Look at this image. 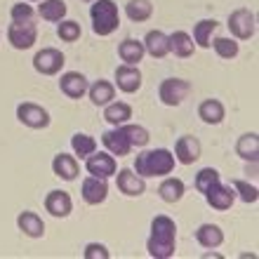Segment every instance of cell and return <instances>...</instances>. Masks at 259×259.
Instances as JSON below:
<instances>
[{
	"label": "cell",
	"instance_id": "obj_1",
	"mask_svg": "<svg viewBox=\"0 0 259 259\" xmlns=\"http://www.w3.org/2000/svg\"><path fill=\"white\" fill-rule=\"evenodd\" d=\"M146 250L153 259H170L177 250V224L167 214H158L151 222V233L146 240Z\"/></svg>",
	"mask_w": 259,
	"mask_h": 259
},
{
	"label": "cell",
	"instance_id": "obj_2",
	"mask_svg": "<svg viewBox=\"0 0 259 259\" xmlns=\"http://www.w3.org/2000/svg\"><path fill=\"white\" fill-rule=\"evenodd\" d=\"M175 153L167 149H151L142 151L135 158V172L139 177L149 179V177H167L175 170Z\"/></svg>",
	"mask_w": 259,
	"mask_h": 259
},
{
	"label": "cell",
	"instance_id": "obj_3",
	"mask_svg": "<svg viewBox=\"0 0 259 259\" xmlns=\"http://www.w3.org/2000/svg\"><path fill=\"white\" fill-rule=\"evenodd\" d=\"M90 19H92V31L99 38L116 33L120 26V12L113 0H92L90 7Z\"/></svg>",
	"mask_w": 259,
	"mask_h": 259
},
{
	"label": "cell",
	"instance_id": "obj_4",
	"mask_svg": "<svg viewBox=\"0 0 259 259\" xmlns=\"http://www.w3.org/2000/svg\"><path fill=\"white\" fill-rule=\"evenodd\" d=\"M229 31H231V38L236 40H250L257 33V17L254 12H250L247 7H238L229 14Z\"/></svg>",
	"mask_w": 259,
	"mask_h": 259
},
{
	"label": "cell",
	"instance_id": "obj_5",
	"mask_svg": "<svg viewBox=\"0 0 259 259\" xmlns=\"http://www.w3.org/2000/svg\"><path fill=\"white\" fill-rule=\"evenodd\" d=\"M191 95V82L184 78H165L158 88V97L165 106H179Z\"/></svg>",
	"mask_w": 259,
	"mask_h": 259
},
{
	"label": "cell",
	"instance_id": "obj_6",
	"mask_svg": "<svg viewBox=\"0 0 259 259\" xmlns=\"http://www.w3.org/2000/svg\"><path fill=\"white\" fill-rule=\"evenodd\" d=\"M7 40L14 50H31L38 40V26L33 24V19L12 21L7 26Z\"/></svg>",
	"mask_w": 259,
	"mask_h": 259
},
{
	"label": "cell",
	"instance_id": "obj_7",
	"mask_svg": "<svg viewBox=\"0 0 259 259\" xmlns=\"http://www.w3.org/2000/svg\"><path fill=\"white\" fill-rule=\"evenodd\" d=\"M17 120L31 130H45L52 123L48 109H42L40 104H33V102H24L17 106Z\"/></svg>",
	"mask_w": 259,
	"mask_h": 259
},
{
	"label": "cell",
	"instance_id": "obj_8",
	"mask_svg": "<svg viewBox=\"0 0 259 259\" xmlns=\"http://www.w3.org/2000/svg\"><path fill=\"white\" fill-rule=\"evenodd\" d=\"M64 64H66V57L55 48H42L35 52L33 57V68L40 75H57L62 73Z\"/></svg>",
	"mask_w": 259,
	"mask_h": 259
},
{
	"label": "cell",
	"instance_id": "obj_9",
	"mask_svg": "<svg viewBox=\"0 0 259 259\" xmlns=\"http://www.w3.org/2000/svg\"><path fill=\"white\" fill-rule=\"evenodd\" d=\"M85 170H88V175H95L102 179L113 177L118 170L116 156H111L109 151H95L92 156L85 158Z\"/></svg>",
	"mask_w": 259,
	"mask_h": 259
},
{
	"label": "cell",
	"instance_id": "obj_10",
	"mask_svg": "<svg viewBox=\"0 0 259 259\" xmlns=\"http://www.w3.org/2000/svg\"><path fill=\"white\" fill-rule=\"evenodd\" d=\"M207 205H210L212 210H219V212H226L231 210L233 203H236V191H233L231 184H222V179L214 182V184L203 193Z\"/></svg>",
	"mask_w": 259,
	"mask_h": 259
},
{
	"label": "cell",
	"instance_id": "obj_11",
	"mask_svg": "<svg viewBox=\"0 0 259 259\" xmlns=\"http://www.w3.org/2000/svg\"><path fill=\"white\" fill-rule=\"evenodd\" d=\"M80 196H82V200H85L88 205H102L104 200L109 198V182L102 179V177L90 175V177L82 179Z\"/></svg>",
	"mask_w": 259,
	"mask_h": 259
},
{
	"label": "cell",
	"instance_id": "obj_12",
	"mask_svg": "<svg viewBox=\"0 0 259 259\" xmlns=\"http://www.w3.org/2000/svg\"><path fill=\"white\" fill-rule=\"evenodd\" d=\"M116 184H118V191L127 198H139L146 191V179L139 177L135 170H127V167L125 170H116Z\"/></svg>",
	"mask_w": 259,
	"mask_h": 259
},
{
	"label": "cell",
	"instance_id": "obj_13",
	"mask_svg": "<svg viewBox=\"0 0 259 259\" xmlns=\"http://www.w3.org/2000/svg\"><path fill=\"white\" fill-rule=\"evenodd\" d=\"M88 88H90L88 78L82 73H78V71H66V73H62V78H59V90H62V95H66L68 99H80V97H85L88 95Z\"/></svg>",
	"mask_w": 259,
	"mask_h": 259
},
{
	"label": "cell",
	"instance_id": "obj_14",
	"mask_svg": "<svg viewBox=\"0 0 259 259\" xmlns=\"http://www.w3.org/2000/svg\"><path fill=\"white\" fill-rule=\"evenodd\" d=\"M200 153H203V146L191 135L179 137L177 144H175V160L182 165H193L200 158Z\"/></svg>",
	"mask_w": 259,
	"mask_h": 259
},
{
	"label": "cell",
	"instance_id": "obj_15",
	"mask_svg": "<svg viewBox=\"0 0 259 259\" xmlns=\"http://www.w3.org/2000/svg\"><path fill=\"white\" fill-rule=\"evenodd\" d=\"M102 144L111 156L123 158V156H130V153H132V144L127 142V137L123 135V130L120 127L106 130V132L102 135Z\"/></svg>",
	"mask_w": 259,
	"mask_h": 259
},
{
	"label": "cell",
	"instance_id": "obj_16",
	"mask_svg": "<svg viewBox=\"0 0 259 259\" xmlns=\"http://www.w3.org/2000/svg\"><path fill=\"white\" fill-rule=\"evenodd\" d=\"M45 210L57 219H66L73 212V200H71V196L66 191L55 189V191H50L48 198H45Z\"/></svg>",
	"mask_w": 259,
	"mask_h": 259
},
{
	"label": "cell",
	"instance_id": "obj_17",
	"mask_svg": "<svg viewBox=\"0 0 259 259\" xmlns=\"http://www.w3.org/2000/svg\"><path fill=\"white\" fill-rule=\"evenodd\" d=\"M116 88L125 95H132L137 90L142 88V71L139 66H130V64H123V66L116 68Z\"/></svg>",
	"mask_w": 259,
	"mask_h": 259
},
{
	"label": "cell",
	"instance_id": "obj_18",
	"mask_svg": "<svg viewBox=\"0 0 259 259\" xmlns=\"http://www.w3.org/2000/svg\"><path fill=\"white\" fill-rule=\"evenodd\" d=\"M52 172H55V177L64 179V182H73L80 175L78 158L71 156V153H57L55 160H52Z\"/></svg>",
	"mask_w": 259,
	"mask_h": 259
},
{
	"label": "cell",
	"instance_id": "obj_19",
	"mask_svg": "<svg viewBox=\"0 0 259 259\" xmlns=\"http://www.w3.org/2000/svg\"><path fill=\"white\" fill-rule=\"evenodd\" d=\"M144 50H146V55L153 57V59H165V57L170 55V40H167V33L163 31H149V33L144 35Z\"/></svg>",
	"mask_w": 259,
	"mask_h": 259
},
{
	"label": "cell",
	"instance_id": "obj_20",
	"mask_svg": "<svg viewBox=\"0 0 259 259\" xmlns=\"http://www.w3.org/2000/svg\"><path fill=\"white\" fill-rule=\"evenodd\" d=\"M17 226H19V231L28 238H42L45 236V222L40 219V214H35L31 210H24L19 212V217H17Z\"/></svg>",
	"mask_w": 259,
	"mask_h": 259
},
{
	"label": "cell",
	"instance_id": "obj_21",
	"mask_svg": "<svg viewBox=\"0 0 259 259\" xmlns=\"http://www.w3.org/2000/svg\"><path fill=\"white\" fill-rule=\"evenodd\" d=\"M196 240L205 250H217L219 245H224V231L217 224H200L196 229Z\"/></svg>",
	"mask_w": 259,
	"mask_h": 259
},
{
	"label": "cell",
	"instance_id": "obj_22",
	"mask_svg": "<svg viewBox=\"0 0 259 259\" xmlns=\"http://www.w3.org/2000/svg\"><path fill=\"white\" fill-rule=\"evenodd\" d=\"M88 97L95 106H106L116 99V85L109 80H95L88 88Z\"/></svg>",
	"mask_w": 259,
	"mask_h": 259
},
{
	"label": "cell",
	"instance_id": "obj_23",
	"mask_svg": "<svg viewBox=\"0 0 259 259\" xmlns=\"http://www.w3.org/2000/svg\"><path fill=\"white\" fill-rule=\"evenodd\" d=\"M118 55L123 59V64H130V66H139L144 57H146V50H144L142 40H135V38H125L120 45H118Z\"/></svg>",
	"mask_w": 259,
	"mask_h": 259
},
{
	"label": "cell",
	"instance_id": "obj_24",
	"mask_svg": "<svg viewBox=\"0 0 259 259\" xmlns=\"http://www.w3.org/2000/svg\"><path fill=\"white\" fill-rule=\"evenodd\" d=\"M167 40H170V55L175 57H191L196 52V42H193L191 33H186V31H175V33L167 35Z\"/></svg>",
	"mask_w": 259,
	"mask_h": 259
},
{
	"label": "cell",
	"instance_id": "obj_25",
	"mask_svg": "<svg viewBox=\"0 0 259 259\" xmlns=\"http://www.w3.org/2000/svg\"><path fill=\"white\" fill-rule=\"evenodd\" d=\"M130 118H132V106L127 102H116L113 99L111 104L104 106V120L109 125H113V127L130 123Z\"/></svg>",
	"mask_w": 259,
	"mask_h": 259
},
{
	"label": "cell",
	"instance_id": "obj_26",
	"mask_svg": "<svg viewBox=\"0 0 259 259\" xmlns=\"http://www.w3.org/2000/svg\"><path fill=\"white\" fill-rule=\"evenodd\" d=\"M186 193V184L179 177H163L160 186H158V196L163 198L165 203H179Z\"/></svg>",
	"mask_w": 259,
	"mask_h": 259
},
{
	"label": "cell",
	"instance_id": "obj_27",
	"mask_svg": "<svg viewBox=\"0 0 259 259\" xmlns=\"http://www.w3.org/2000/svg\"><path fill=\"white\" fill-rule=\"evenodd\" d=\"M198 116L207 125H219L226 118V109L219 99H205V102H200V106H198Z\"/></svg>",
	"mask_w": 259,
	"mask_h": 259
},
{
	"label": "cell",
	"instance_id": "obj_28",
	"mask_svg": "<svg viewBox=\"0 0 259 259\" xmlns=\"http://www.w3.org/2000/svg\"><path fill=\"white\" fill-rule=\"evenodd\" d=\"M217 28H219V21L217 19H200L193 26V42H196V48H203L207 50L210 48V42L212 38H214V33H217Z\"/></svg>",
	"mask_w": 259,
	"mask_h": 259
},
{
	"label": "cell",
	"instance_id": "obj_29",
	"mask_svg": "<svg viewBox=\"0 0 259 259\" xmlns=\"http://www.w3.org/2000/svg\"><path fill=\"white\" fill-rule=\"evenodd\" d=\"M236 153H238L243 160H259V135L257 132H245L243 137H238L236 142Z\"/></svg>",
	"mask_w": 259,
	"mask_h": 259
},
{
	"label": "cell",
	"instance_id": "obj_30",
	"mask_svg": "<svg viewBox=\"0 0 259 259\" xmlns=\"http://www.w3.org/2000/svg\"><path fill=\"white\" fill-rule=\"evenodd\" d=\"M68 7L64 0H40V7H38V14L42 17V21H50V24H57L66 17Z\"/></svg>",
	"mask_w": 259,
	"mask_h": 259
},
{
	"label": "cell",
	"instance_id": "obj_31",
	"mask_svg": "<svg viewBox=\"0 0 259 259\" xmlns=\"http://www.w3.org/2000/svg\"><path fill=\"white\" fill-rule=\"evenodd\" d=\"M125 14H127L130 21L144 24V21H149L153 17V5H151V0H130L125 5Z\"/></svg>",
	"mask_w": 259,
	"mask_h": 259
},
{
	"label": "cell",
	"instance_id": "obj_32",
	"mask_svg": "<svg viewBox=\"0 0 259 259\" xmlns=\"http://www.w3.org/2000/svg\"><path fill=\"white\" fill-rule=\"evenodd\" d=\"M71 149H73V156H80L85 160L97 151V139L92 135H88V132H75L71 137Z\"/></svg>",
	"mask_w": 259,
	"mask_h": 259
},
{
	"label": "cell",
	"instance_id": "obj_33",
	"mask_svg": "<svg viewBox=\"0 0 259 259\" xmlns=\"http://www.w3.org/2000/svg\"><path fill=\"white\" fill-rule=\"evenodd\" d=\"M118 127L123 130V135L127 137V142L132 144V149H144V146H146V144L151 142V135H149V130L144 127V125L125 123V125H118Z\"/></svg>",
	"mask_w": 259,
	"mask_h": 259
},
{
	"label": "cell",
	"instance_id": "obj_34",
	"mask_svg": "<svg viewBox=\"0 0 259 259\" xmlns=\"http://www.w3.org/2000/svg\"><path fill=\"white\" fill-rule=\"evenodd\" d=\"M210 48H214V52H217V57H222V59H236L240 52V45L236 38H224V35H219V38H212Z\"/></svg>",
	"mask_w": 259,
	"mask_h": 259
},
{
	"label": "cell",
	"instance_id": "obj_35",
	"mask_svg": "<svg viewBox=\"0 0 259 259\" xmlns=\"http://www.w3.org/2000/svg\"><path fill=\"white\" fill-rule=\"evenodd\" d=\"M231 186H233V191H236V198H240L243 203H257L259 200V191H257V186L250 184V182H245V179H231Z\"/></svg>",
	"mask_w": 259,
	"mask_h": 259
},
{
	"label": "cell",
	"instance_id": "obj_36",
	"mask_svg": "<svg viewBox=\"0 0 259 259\" xmlns=\"http://www.w3.org/2000/svg\"><path fill=\"white\" fill-rule=\"evenodd\" d=\"M57 35H59L64 42H75L82 35V28H80L78 21L66 19V17H64L62 21H57Z\"/></svg>",
	"mask_w": 259,
	"mask_h": 259
},
{
	"label": "cell",
	"instance_id": "obj_37",
	"mask_svg": "<svg viewBox=\"0 0 259 259\" xmlns=\"http://www.w3.org/2000/svg\"><path fill=\"white\" fill-rule=\"evenodd\" d=\"M214 182H219V172L214 167H203V170L196 175V189L198 193H205Z\"/></svg>",
	"mask_w": 259,
	"mask_h": 259
},
{
	"label": "cell",
	"instance_id": "obj_38",
	"mask_svg": "<svg viewBox=\"0 0 259 259\" xmlns=\"http://www.w3.org/2000/svg\"><path fill=\"white\" fill-rule=\"evenodd\" d=\"M35 17V10L28 3H17V5H12V10H10V19L12 21H28Z\"/></svg>",
	"mask_w": 259,
	"mask_h": 259
},
{
	"label": "cell",
	"instance_id": "obj_39",
	"mask_svg": "<svg viewBox=\"0 0 259 259\" xmlns=\"http://www.w3.org/2000/svg\"><path fill=\"white\" fill-rule=\"evenodd\" d=\"M82 257L85 259H109L111 252L106 250V245H102V243H88L85 250H82Z\"/></svg>",
	"mask_w": 259,
	"mask_h": 259
},
{
	"label": "cell",
	"instance_id": "obj_40",
	"mask_svg": "<svg viewBox=\"0 0 259 259\" xmlns=\"http://www.w3.org/2000/svg\"><path fill=\"white\" fill-rule=\"evenodd\" d=\"M26 3H40V0H26Z\"/></svg>",
	"mask_w": 259,
	"mask_h": 259
},
{
	"label": "cell",
	"instance_id": "obj_41",
	"mask_svg": "<svg viewBox=\"0 0 259 259\" xmlns=\"http://www.w3.org/2000/svg\"><path fill=\"white\" fill-rule=\"evenodd\" d=\"M82 3H92V0H82Z\"/></svg>",
	"mask_w": 259,
	"mask_h": 259
},
{
	"label": "cell",
	"instance_id": "obj_42",
	"mask_svg": "<svg viewBox=\"0 0 259 259\" xmlns=\"http://www.w3.org/2000/svg\"><path fill=\"white\" fill-rule=\"evenodd\" d=\"M0 38H3V33H0Z\"/></svg>",
	"mask_w": 259,
	"mask_h": 259
}]
</instances>
